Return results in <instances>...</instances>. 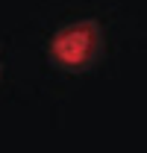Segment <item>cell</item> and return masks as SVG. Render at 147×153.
Here are the masks:
<instances>
[{"mask_svg":"<svg viewBox=\"0 0 147 153\" xmlns=\"http://www.w3.org/2000/svg\"><path fill=\"white\" fill-rule=\"evenodd\" d=\"M103 50V33L97 21H76L62 30H56L50 38V56L59 68L82 71L88 68Z\"/></svg>","mask_w":147,"mask_h":153,"instance_id":"obj_1","label":"cell"}]
</instances>
